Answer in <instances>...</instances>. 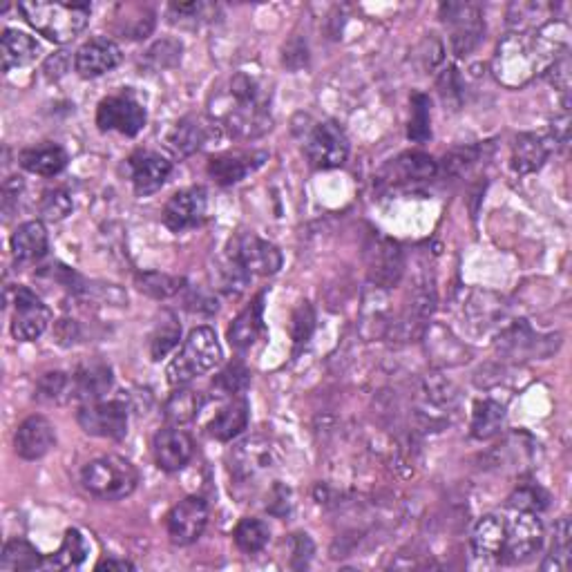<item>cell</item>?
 <instances>
[{
  "mask_svg": "<svg viewBox=\"0 0 572 572\" xmlns=\"http://www.w3.org/2000/svg\"><path fill=\"white\" fill-rule=\"evenodd\" d=\"M181 338V324L175 318V313H161V320L157 322L155 331L150 336V356L152 360L166 358L170 351L177 347V342Z\"/></svg>",
  "mask_w": 572,
  "mask_h": 572,
  "instance_id": "36",
  "label": "cell"
},
{
  "mask_svg": "<svg viewBox=\"0 0 572 572\" xmlns=\"http://www.w3.org/2000/svg\"><path fill=\"white\" fill-rule=\"evenodd\" d=\"M249 418L251 407L246 403V398H233L231 403L222 407V412L213 418L211 425H208V432H211V436L217 438V441L228 443L244 432L246 425H249Z\"/></svg>",
  "mask_w": 572,
  "mask_h": 572,
  "instance_id": "27",
  "label": "cell"
},
{
  "mask_svg": "<svg viewBox=\"0 0 572 572\" xmlns=\"http://www.w3.org/2000/svg\"><path fill=\"white\" fill-rule=\"evenodd\" d=\"M369 282L376 289H392L403 278L405 257L400 246L383 235H371L365 246Z\"/></svg>",
  "mask_w": 572,
  "mask_h": 572,
  "instance_id": "8",
  "label": "cell"
},
{
  "mask_svg": "<svg viewBox=\"0 0 572 572\" xmlns=\"http://www.w3.org/2000/svg\"><path fill=\"white\" fill-rule=\"evenodd\" d=\"M18 12L47 41L70 43L88 25L92 5L72 0H30L18 5Z\"/></svg>",
  "mask_w": 572,
  "mask_h": 572,
  "instance_id": "3",
  "label": "cell"
},
{
  "mask_svg": "<svg viewBox=\"0 0 572 572\" xmlns=\"http://www.w3.org/2000/svg\"><path fill=\"white\" fill-rule=\"evenodd\" d=\"M275 463V450L266 438H246L231 452V472L240 483L255 481Z\"/></svg>",
  "mask_w": 572,
  "mask_h": 572,
  "instance_id": "15",
  "label": "cell"
},
{
  "mask_svg": "<svg viewBox=\"0 0 572 572\" xmlns=\"http://www.w3.org/2000/svg\"><path fill=\"white\" fill-rule=\"evenodd\" d=\"M438 164L436 161L423 155V152H405L398 159H394L392 164H387L380 179L387 181V184H414V181H425L432 179L436 175Z\"/></svg>",
  "mask_w": 572,
  "mask_h": 572,
  "instance_id": "22",
  "label": "cell"
},
{
  "mask_svg": "<svg viewBox=\"0 0 572 572\" xmlns=\"http://www.w3.org/2000/svg\"><path fill=\"white\" fill-rule=\"evenodd\" d=\"M72 211V199L63 190H50L45 193L41 202V215L50 222H61L63 217H68Z\"/></svg>",
  "mask_w": 572,
  "mask_h": 572,
  "instance_id": "47",
  "label": "cell"
},
{
  "mask_svg": "<svg viewBox=\"0 0 572 572\" xmlns=\"http://www.w3.org/2000/svg\"><path fill=\"white\" fill-rule=\"evenodd\" d=\"M550 137L532 135V132H523L512 143V170L519 175H530L539 170L550 155Z\"/></svg>",
  "mask_w": 572,
  "mask_h": 572,
  "instance_id": "23",
  "label": "cell"
},
{
  "mask_svg": "<svg viewBox=\"0 0 572 572\" xmlns=\"http://www.w3.org/2000/svg\"><path fill=\"white\" fill-rule=\"evenodd\" d=\"M179 59H181V43L173 41V38L155 43L146 52V65H150L152 70L173 68V65L179 63Z\"/></svg>",
  "mask_w": 572,
  "mask_h": 572,
  "instance_id": "45",
  "label": "cell"
},
{
  "mask_svg": "<svg viewBox=\"0 0 572 572\" xmlns=\"http://www.w3.org/2000/svg\"><path fill=\"white\" fill-rule=\"evenodd\" d=\"M123 54L121 47L112 41V38L99 36L85 43L74 56V70L79 72L83 79H97L106 72L114 70L121 63Z\"/></svg>",
  "mask_w": 572,
  "mask_h": 572,
  "instance_id": "17",
  "label": "cell"
},
{
  "mask_svg": "<svg viewBox=\"0 0 572 572\" xmlns=\"http://www.w3.org/2000/svg\"><path fill=\"white\" fill-rule=\"evenodd\" d=\"M206 190L204 188H186L179 190L168 199L164 208V224L173 233H184L188 228H195L204 222L206 217Z\"/></svg>",
  "mask_w": 572,
  "mask_h": 572,
  "instance_id": "16",
  "label": "cell"
},
{
  "mask_svg": "<svg viewBox=\"0 0 572 572\" xmlns=\"http://www.w3.org/2000/svg\"><path fill=\"white\" fill-rule=\"evenodd\" d=\"M570 539H572V530H570V519L564 517L559 519V523L555 526V539H552V548L548 559L543 561V570H568L570 568Z\"/></svg>",
  "mask_w": 572,
  "mask_h": 572,
  "instance_id": "39",
  "label": "cell"
},
{
  "mask_svg": "<svg viewBox=\"0 0 572 572\" xmlns=\"http://www.w3.org/2000/svg\"><path fill=\"white\" fill-rule=\"evenodd\" d=\"M202 394L195 392V389H184L179 387L177 392L166 400L164 405V418L175 427L186 425L190 421H195L199 409H202Z\"/></svg>",
  "mask_w": 572,
  "mask_h": 572,
  "instance_id": "33",
  "label": "cell"
},
{
  "mask_svg": "<svg viewBox=\"0 0 572 572\" xmlns=\"http://www.w3.org/2000/svg\"><path fill=\"white\" fill-rule=\"evenodd\" d=\"M233 537L237 548L246 552V555H255V552H262L266 548V543L271 539V532L260 519L249 517L237 523Z\"/></svg>",
  "mask_w": 572,
  "mask_h": 572,
  "instance_id": "38",
  "label": "cell"
},
{
  "mask_svg": "<svg viewBox=\"0 0 572 572\" xmlns=\"http://www.w3.org/2000/svg\"><path fill=\"white\" fill-rule=\"evenodd\" d=\"M505 543V521L488 514L472 530V552L483 561H499Z\"/></svg>",
  "mask_w": 572,
  "mask_h": 572,
  "instance_id": "25",
  "label": "cell"
},
{
  "mask_svg": "<svg viewBox=\"0 0 572 572\" xmlns=\"http://www.w3.org/2000/svg\"><path fill=\"white\" fill-rule=\"evenodd\" d=\"M266 159V152H251V155H222L208 161V175L219 186H233L246 175L260 168Z\"/></svg>",
  "mask_w": 572,
  "mask_h": 572,
  "instance_id": "24",
  "label": "cell"
},
{
  "mask_svg": "<svg viewBox=\"0 0 572 572\" xmlns=\"http://www.w3.org/2000/svg\"><path fill=\"white\" fill-rule=\"evenodd\" d=\"M38 43L30 34L21 30H5L0 38V56H3V70L9 72L14 68H25L38 56Z\"/></svg>",
  "mask_w": 572,
  "mask_h": 572,
  "instance_id": "30",
  "label": "cell"
},
{
  "mask_svg": "<svg viewBox=\"0 0 572 572\" xmlns=\"http://www.w3.org/2000/svg\"><path fill=\"white\" fill-rule=\"evenodd\" d=\"M56 443L54 425L45 416H30L18 425L14 434V450L25 461H38Z\"/></svg>",
  "mask_w": 572,
  "mask_h": 572,
  "instance_id": "20",
  "label": "cell"
},
{
  "mask_svg": "<svg viewBox=\"0 0 572 572\" xmlns=\"http://www.w3.org/2000/svg\"><path fill=\"white\" fill-rule=\"evenodd\" d=\"M501 340H503V349L514 358H519V356L521 358H532V356L546 358L552 354V349H557V345H559V342L552 345L550 342L552 336L550 338L535 336V333H532L526 324H519V327L510 329Z\"/></svg>",
  "mask_w": 572,
  "mask_h": 572,
  "instance_id": "29",
  "label": "cell"
},
{
  "mask_svg": "<svg viewBox=\"0 0 572 572\" xmlns=\"http://www.w3.org/2000/svg\"><path fill=\"white\" fill-rule=\"evenodd\" d=\"M112 387V369L103 362H88L74 371L70 396L81 400L83 405L97 403L110 392Z\"/></svg>",
  "mask_w": 572,
  "mask_h": 572,
  "instance_id": "21",
  "label": "cell"
},
{
  "mask_svg": "<svg viewBox=\"0 0 572 572\" xmlns=\"http://www.w3.org/2000/svg\"><path fill=\"white\" fill-rule=\"evenodd\" d=\"M97 570H121V572H126V570H135V564H130V561H126V559H106V561H101V564L97 566Z\"/></svg>",
  "mask_w": 572,
  "mask_h": 572,
  "instance_id": "51",
  "label": "cell"
},
{
  "mask_svg": "<svg viewBox=\"0 0 572 572\" xmlns=\"http://www.w3.org/2000/svg\"><path fill=\"white\" fill-rule=\"evenodd\" d=\"M490 293H474L472 300L467 302V311L472 313L474 324H481L483 329L494 327L499 316L503 318V302L494 298V302H488Z\"/></svg>",
  "mask_w": 572,
  "mask_h": 572,
  "instance_id": "43",
  "label": "cell"
},
{
  "mask_svg": "<svg viewBox=\"0 0 572 572\" xmlns=\"http://www.w3.org/2000/svg\"><path fill=\"white\" fill-rule=\"evenodd\" d=\"M76 421L85 434L119 441L128 432V409L119 400H108V403L97 400V403L83 405Z\"/></svg>",
  "mask_w": 572,
  "mask_h": 572,
  "instance_id": "12",
  "label": "cell"
},
{
  "mask_svg": "<svg viewBox=\"0 0 572 572\" xmlns=\"http://www.w3.org/2000/svg\"><path fill=\"white\" fill-rule=\"evenodd\" d=\"M407 137L414 143H425L432 139V117H429V97L423 92L412 94V119H409Z\"/></svg>",
  "mask_w": 572,
  "mask_h": 572,
  "instance_id": "41",
  "label": "cell"
},
{
  "mask_svg": "<svg viewBox=\"0 0 572 572\" xmlns=\"http://www.w3.org/2000/svg\"><path fill=\"white\" fill-rule=\"evenodd\" d=\"M293 59H298V68H302V65H307V45H304L302 41H291L289 45L284 47V65L286 68H291L293 65Z\"/></svg>",
  "mask_w": 572,
  "mask_h": 572,
  "instance_id": "50",
  "label": "cell"
},
{
  "mask_svg": "<svg viewBox=\"0 0 572 572\" xmlns=\"http://www.w3.org/2000/svg\"><path fill=\"white\" fill-rule=\"evenodd\" d=\"M313 327H316V313H313L309 302H300V307L293 311L291 318V336L295 345H304L309 340Z\"/></svg>",
  "mask_w": 572,
  "mask_h": 572,
  "instance_id": "46",
  "label": "cell"
},
{
  "mask_svg": "<svg viewBox=\"0 0 572 572\" xmlns=\"http://www.w3.org/2000/svg\"><path fill=\"white\" fill-rule=\"evenodd\" d=\"M222 360V347L211 327H197L188 333V338L179 354L170 360L166 369L168 383L173 387H184L197 376H204Z\"/></svg>",
  "mask_w": 572,
  "mask_h": 572,
  "instance_id": "4",
  "label": "cell"
},
{
  "mask_svg": "<svg viewBox=\"0 0 572 572\" xmlns=\"http://www.w3.org/2000/svg\"><path fill=\"white\" fill-rule=\"evenodd\" d=\"M83 488L101 501H119L130 497L139 485V472L121 456H101L83 467Z\"/></svg>",
  "mask_w": 572,
  "mask_h": 572,
  "instance_id": "5",
  "label": "cell"
},
{
  "mask_svg": "<svg viewBox=\"0 0 572 572\" xmlns=\"http://www.w3.org/2000/svg\"><path fill=\"white\" fill-rule=\"evenodd\" d=\"M43 566L38 550L25 539H12L5 543L3 555H0V570L18 572V570H36Z\"/></svg>",
  "mask_w": 572,
  "mask_h": 572,
  "instance_id": "34",
  "label": "cell"
},
{
  "mask_svg": "<svg viewBox=\"0 0 572 572\" xmlns=\"http://www.w3.org/2000/svg\"><path fill=\"white\" fill-rule=\"evenodd\" d=\"M505 521V543L501 564L517 566L528 564V561L539 555L543 546V526L537 512L530 510H514Z\"/></svg>",
  "mask_w": 572,
  "mask_h": 572,
  "instance_id": "6",
  "label": "cell"
},
{
  "mask_svg": "<svg viewBox=\"0 0 572 572\" xmlns=\"http://www.w3.org/2000/svg\"><path fill=\"white\" fill-rule=\"evenodd\" d=\"M128 173L135 186L137 195H152L166 184V179L173 173V161L157 155V152H135L128 159Z\"/></svg>",
  "mask_w": 572,
  "mask_h": 572,
  "instance_id": "19",
  "label": "cell"
},
{
  "mask_svg": "<svg viewBox=\"0 0 572 572\" xmlns=\"http://www.w3.org/2000/svg\"><path fill=\"white\" fill-rule=\"evenodd\" d=\"M52 322V311L45 307L43 300L27 286H18L14 298V318L12 336L18 342L38 340Z\"/></svg>",
  "mask_w": 572,
  "mask_h": 572,
  "instance_id": "11",
  "label": "cell"
},
{
  "mask_svg": "<svg viewBox=\"0 0 572 572\" xmlns=\"http://www.w3.org/2000/svg\"><path fill=\"white\" fill-rule=\"evenodd\" d=\"M262 313H264V293L257 295L249 307L233 320L231 329H228V342H231L235 349H249L253 342L260 338L264 327Z\"/></svg>",
  "mask_w": 572,
  "mask_h": 572,
  "instance_id": "28",
  "label": "cell"
},
{
  "mask_svg": "<svg viewBox=\"0 0 572 572\" xmlns=\"http://www.w3.org/2000/svg\"><path fill=\"white\" fill-rule=\"evenodd\" d=\"M304 152L313 168L331 170L345 166L349 157V141L336 123L320 121L311 126L307 137H304Z\"/></svg>",
  "mask_w": 572,
  "mask_h": 572,
  "instance_id": "7",
  "label": "cell"
},
{
  "mask_svg": "<svg viewBox=\"0 0 572 572\" xmlns=\"http://www.w3.org/2000/svg\"><path fill=\"white\" fill-rule=\"evenodd\" d=\"M208 523V505L199 497H188L179 501L173 510L168 512L166 526L168 537L175 546H190L204 535Z\"/></svg>",
  "mask_w": 572,
  "mask_h": 572,
  "instance_id": "13",
  "label": "cell"
},
{
  "mask_svg": "<svg viewBox=\"0 0 572 572\" xmlns=\"http://www.w3.org/2000/svg\"><path fill=\"white\" fill-rule=\"evenodd\" d=\"M206 137H208V132H206L204 123L195 117H186V119L177 121L173 130H170L168 146L173 148L175 155L188 157L204 146Z\"/></svg>",
  "mask_w": 572,
  "mask_h": 572,
  "instance_id": "32",
  "label": "cell"
},
{
  "mask_svg": "<svg viewBox=\"0 0 572 572\" xmlns=\"http://www.w3.org/2000/svg\"><path fill=\"white\" fill-rule=\"evenodd\" d=\"M152 452H155V461L161 470L179 472L184 470L190 459H193L195 443L184 429L173 425L159 429L155 441H152Z\"/></svg>",
  "mask_w": 572,
  "mask_h": 572,
  "instance_id": "18",
  "label": "cell"
},
{
  "mask_svg": "<svg viewBox=\"0 0 572 572\" xmlns=\"http://www.w3.org/2000/svg\"><path fill=\"white\" fill-rule=\"evenodd\" d=\"M68 65H70V56L68 52H56L54 56L45 61L43 65V72L47 79H59L65 72H68Z\"/></svg>",
  "mask_w": 572,
  "mask_h": 572,
  "instance_id": "49",
  "label": "cell"
},
{
  "mask_svg": "<svg viewBox=\"0 0 572 572\" xmlns=\"http://www.w3.org/2000/svg\"><path fill=\"white\" fill-rule=\"evenodd\" d=\"M503 425V407L492 403V400H483L474 407L472 418V436L474 438H490L501 429Z\"/></svg>",
  "mask_w": 572,
  "mask_h": 572,
  "instance_id": "40",
  "label": "cell"
},
{
  "mask_svg": "<svg viewBox=\"0 0 572 572\" xmlns=\"http://www.w3.org/2000/svg\"><path fill=\"white\" fill-rule=\"evenodd\" d=\"M228 257L249 275H275L282 269V253L278 246L260 240L257 235H237L228 246Z\"/></svg>",
  "mask_w": 572,
  "mask_h": 572,
  "instance_id": "10",
  "label": "cell"
},
{
  "mask_svg": "<svg viewBox=\"0 0 572 572\" xmlns=\"http://www.w3.org/2000/svg\"><path fill=\"white\" fill-rule=\"evenodd\" d=\"M18 164L32 175L54 177L68 166V152L61 146H56V143H45V146L25 148L21 155H18Z\"/></svg>",
  "mask_w": 572,
  "mask_h": 572,
  "instance_id": "26",
  "label": "cell"
},
{
  "mask_svg": "<svg viewBox=\"0 0 572 572\" xmlns=\"http://www.w3.org/2000/svg\"><path fill=\"white\" fill-rule=\"evenodd\" d=\"M548 505V494L543 492L539 485L537 488H521L510 497V508L514 510H530L539 512Z\"/></svg>",
  "mask_w": 572,
  "mask_h": 572,
  "instance_id": "48",
  "label": "cell"
},
{
  "mask_svg": "<svg viewBox=\"0 0 572 572\" xmlns=\"http://www.w3.org/2000/svg\"><path fill=\"white\" fill-rule=\"evenodd\" d=\"M88 555H90V546H88V541H85V537L79 530H68L65 532L61 548L54 552L45 566H50L54 570L79 568Z\"/></svg>",
  "mask_w": 572,
  "mask_h": 572,
  "instance_id": "35",
  "label": "cell"
},
{
  "mask_svg": "<svg viewBox=\"0 0 572 572\" xmlns=\"http://www.w3.org/2000/svg\"><path fill=\"white\" fill-rule=\"evenodd\" d=\"M568 41L570 30L564 21H546L537 30L512 32L499 43L492 72L505 88H523L568 54Z\"/></svg>",
  "mask_w": 572,
  "mask_h": 572,
  "instance_id": "1",
  "label": "cell"
},
{
  "mask_svg": "<svg viewBox=\"0 0 572 572\" xmlns=\"http://www.w3.org/2000/svg\"><path fill=\"white\" fill-rule=\"evenodd\" d=\"M72 392V380L63 371H50L36 385V400L41 403H59V400Z\"/></svg>",
  "mask_w": 572,
  "mask_h": 572,
  "instance_id": "44",
  "label": "cell"
},
{
  "mask_svg": "<svg viewBox=\"0 0 572 572\" xmlns=\"http://www.w3.org/2000/svg\"><path fill=\"white\" fill-rule=\"evenodd\" d=\"M47 246H50V237H47L43 222H25L12 235V251L16 260L21 262L43 257L47 253Z\"/></svg>",
  "mask_w": 572,
  "mask_h": 572,
  "instance_id": "31",
  "label": "cell"
},
{
  "mask_svg": "<svg viewBox=\"0 0 572 572\" xmlns=\"http://www.w3.org/2000/svg\"><path fill=\"white\" fill-rule=\"evenodd\" d=\"M135 284L141 293H146L155 300H168L184 289V280L177 278V275L157 273V271L137 273Z\"/></svg>",
  "mask_w": 572,
  "mask_h": 572,
  "instance_id": "37",
  "label": "cell"
},
{
  "mask_svg": "<svg viewBox=\"0 0 572 572\" xmlns=\"http://www.w3.org/2000/svg\"><path fill=\"white\" fill-rule=\"evenodd\" d=\"M97 126L103 132L117 130L126 137H137L146 126V110L132 97H108L97 108Z\"/></svg>",
  "mask_w": 572,
  "mask_h": 572,
  "instance_id": "14",
  "label": "cell"
},
{
  "mask_svg": "<svg viewBox=\"0 0 572 572\" xmlns=\"http://www.w3.org/2000/svg\"><path fill=\"white\" fill-rule=\"evenodd\" d=\"M249 383H251V371L246 369L242 362H231L222 374L215 376L213 389L219 392V396H237L246 392Z\"/></svg>",
  "mask_w": 572,
  "mask_h": 572,
  "instance_id": "42",
  "label": "cell"
},
{
  "mask_svg": "<svg viewBox=\"0 0 572 572\" xmlns=\"http://www.w3.org/2000/svg\"><path fill=\"white\" fill-rule=\"evenodd\" d=\"M443 23L450 27L454 54L465 56L483 41L485 23L481 9L472 3H447L441 7Z\"/></svg>",
  "mask_w": 572,
  "mask_h": 572,
  "instance_id": "9",
  "label": "cell"
},
{
  "mask_svg": "<svg viewBox=\"0 0 572 572\" xmlns=\"http://www.w3.org/2000/svg\"><path fill=\"white\" fill-rule=\"evenodd\" d=\"M213 119L222 123L219 128L237 139H255L269 132L271 117L260 83L249 74H235L226 90L217 94Z\"/></svg>",
  "mask_w": 572,
  "mask_h": 572,
  "instance_id": "2",
  "label": "cell"
}]
</instances>
